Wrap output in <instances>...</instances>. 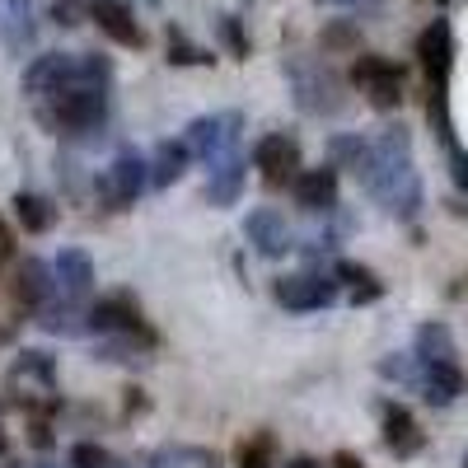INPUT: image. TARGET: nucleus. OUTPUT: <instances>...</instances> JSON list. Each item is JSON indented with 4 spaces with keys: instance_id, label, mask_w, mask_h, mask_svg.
<instances>
[{
    "instance_id": "nucleus-1",
    "label": "nucleus",
    "mask_w": 468,
    "mask_h": 468,
    "mask_svg": "<svg viewBox=\"0 0 468 468\" xmlns=\"http://www.w3.org/2000/svg\"><path fill=\"white\" fill-rule=\"evenodd\" d=\"M356 178L394 220H412L421 211V174L412 165L408 127H384L379 136H370Z\"/></svg>"
},
{
    "instance_id": "nucleus-2",
    "label": "nucleus",
    "mask_w": 468,
    "mask_h": 468,
    "mask_svg": "<svg viewBox=\"0 0 468 468\" xmlns=\"http://www.w3.org/2000/svg\"><path fill=\"white\" fill-rule=\"evenodd\" d=\"M33 117L37 127L61 136V141H75V136H90L103 127L108 117V85L99 80H70L43 99H33Z\"/></svg>"
},
{
    "instance_id": "nucleus-3",
    "label": "nucleus",
    "mask_w": 468,
    "mask_h": 468,
    "mask_svg": "<svg viewBox=\"0 0 468 468\" xmlns=\"http://www.w3.org/2000/svg\"><path fill=\"white\" fill-rule=\"evenodd\" d=\"M70 80H99L112 85V61L103 52H37L24 70V94L28 99H43Z\"/></svg>"
},
{
    "instance_id": "nucleus-4",
    "label": "nucleus",
    "mask_w": 468,
    "mask_h": 468,
    "mask_svg": "<svg viewBox=\"0 0 468 468\" xmlns=\"http://www.w3.org/2000/svg\"><path fill=\"white\" fill-rule=\"evenodd\" d=\"M239 132H244V112L239 108H225V112H207V117H192L183 127V145L192 160L216 165L225 154L239 150Z\"/></svg>"
},
{
    "instance_id": "nucleus-5",
    "label": "nucleus",
    "mask_w": 468,
    "mask_h": 468,
    "mask_svg": "<svg viewBox=\"0 0 468 468\" xmlns=\"http://www.w3.org/2000/svg\"><path fill=\"white\" fill-rule=\"evenodd\" d=\"M145 187H150V178H145V154H136V150H117L112 165H108V169L99 174V183H94L103 211H132V207L141 202Z\"/></svg>"
},
{
    "instance_id": "nucleus-6",
    "label": "nucleus",
    "mask_w": 468,
    "mask_h": 468,
    "mask_svg": "<svg viewBox=\"0 0 468 468\" xmlns=\"http://www.w3.org/2000/svg\"><path fill=\"white\" fill-rule=\"evenodd\" d=\"M271 295L286 314H319L337 300V277L319 267H304V271H286V277L271 282Z\"/></svg>"
},
{
    "instance_id": "nucleus-7",
    "label": "nucleus",
    "mask_w": 468,
    "mask_h": 468,
    "mask_svg": "<svg viewBox=\"0 0 468 468\" xmlns=\"http://www.w3.org/2000/svg\"><path fill=\"white\" fill-rule=\"evenodd\" d=\"M286 75H291V90H295V108L314 112V117H328L342 108V80L324 66V61H286Z\"/></svg>"
},
{
    "instance_id": "nucleus-8",
    "label": "nucleus",
    "mask_w": 468,
    "mask_h": 468,
    "mask_svg": "<svg viewBox=\"0 0 468 468\" xmlns=\"http://www.w3.org/2000/svg\"><path fill=\"white\" fill-rule=\"evenodd\" d=\"M351 85L370 99V108L394 112L403 103V66L384 61V57H356V66H351Z\"/></svg>"
},
{
    "instance_id": "nucleus-9",
    "label": "nucleus",
    "mask_w": 468,
    "mask_h": 468,
    "mask_svg": "<svg viewBox=\"0 0 468 468\" xmlns=\"http://www.w3.org/2000/svg\"><path fill=\"white\" fill-rule=\"evenodd\" d=\"M253 169L262 174L267 187H291V178L300 174V145L286 132H267L253 150Z\"/></svg>"
},
{
    "instance_id": "nucleus-10",
    "label": "nucleus",
    "mask_w": 468,
    "mask_h": 468,
    "mask_svg": "<svg viewBox=\"0 0 468 468\" xmlns=\"http://www.w3.org/2000/svg\"><path fill=\"white\" fill-rule=\"evenodd\" d=\"M28 394H19L28 408L43 399V403H57V361L48 356V351H19L15 366H10V388H24Z\"/></svg>"
},
{
    "instance_id": "nucleus-11",
    "label": "nucleus",
    "mask_w": 468,
    "mask_h": 468,
    "mask_svg": "<svg viewBox=\"0 0 468 468\" xmlns=\"http://www.w3.org/2000/svg\"><path fill=\"white\" fill-rule=\"evenodd\" d=\"M244 234H249V244L258 258H286L295 249V234H291V220L277 211V207H258L249 220H244Z\"/></svg>"
},
{
    "instance_id": "nucleus-12",
    "label": "nucleus",
    "mask_w": 468,
    "mask_h": 468,
    "mask_svg": "<svg viewBox=\"0 0 468 468\" xmlns=\"http://www.w3.org/2000/svg\"><path fill=\"white\" fill-rule=\"evenodd\" d=\"M417 394L431 408H450L454 399L468 394V375L459 370V361H417Z\"/></svg>"
},
{
    "instance_id": "nucleus-13",
    "label": "nucleus",
    "mask_w": 468,
    "mask_h": 468,
    "mask_svg": "<svg viewBox=\"0 0 468 468\" xmlns=\"http://www.w3.org/2000/svg\"><path fill=\"white\" fill-rule=\"evenodd\" d=\"M85 314H90V333H103V337L145 324V314H141V304H136L132 291H108V295H99Z\"/></svg>"
},
{
    "instance_id": "nucleus-14",
    "label": "nucleus",
    "mask_w": 468,
    "mask_h": 468,
    "mask_svg": "<svg viewBox=\"0 0 468 468\" xmlns=\"http://www.w3.org/2000/svg\"><path fill=\"white\" fill-rule=\"evenodd\" d=\"M90 19L112 37L117 48H132V52H141L150 37H145V28L136 24V15H132V5L127 0H90Z\"/></svg>"
},
{
    "instance_id": "nucleus-15",
    "label": "nucleus",
    "mask_w": 468,
    "mask_h": 468,
    "mask_svg": "<svg viewBox=\"0 0 468 468\" xmlns=\"http://www.w3.org/2000/svg\"><path fill=\"white\" fill-rule=\"evenodd\" d=\"M379 417H384V450L394 454V459H412V454L426 450L421 426H417V417H412L403 403L384 399V403H379Z\"/></svg>"
},
{
    "instance_id": "nucleus-16",
    "label": "nucleus",
    "mask_w": 468,
    "mask_h": 468,
    "mask_svg": "<svg viewBox=\"0 0 468 468\" xmlns=\"http://www.w3.org/2000/svg\"><path fill=\"white\" fill-rule=\"evenodd\" d=\"M244 183H249V165H244V154L234 150V154H225V160L207 165L202 202H207V207H234V202L244 197Z\"/></svg>"
},
{
    "instance_id": "nucleus-17",
    "label": "nucleus",
    "mask_w": 468,
    "mask_h": 468,
    "mask_svg": "<svg viewBox=\"0 0 468 468\" xmlns=\"http://www.w3.org/2000/svg\"><path fill=\"white\" fill-rule=\"evenodd\" d=\"M52 277H57V295L80 304L94 295V258L85 249H61V258L52 262Z\"/></svg>"
},
{
    "instance_id": "nucleus-18",
    "label": "nucleus",
    "mask_w": 468,
    "mask_h": 468,
    "mask_svg": "<svg viewBox=\"0 0 468 468\" xmlns=\"http://www.w3.org/2000/svg\"><path fill=\"white\" fill-rule=\"evenodd\" d=\"M154 346H160V337L141 324V328H127V333H108L94 356L108 361V366H145L154 356Z\"/></svg>"
},
{
    "instance_id": "nucleus-19",
    "label": "nucleus",
    "mask_w": 468,
    "mask_h": 468,
    "mask_svg": "<svg viewBox=\"0 0 468 468\" xmlns=\"http://www.w3.org/2000/svg\"><path fill=\"white\" fill-rule=\"evenodd\" d=\"M291 192H295V207L304 211H333L337 207V169L324 165V169H300L291 178Z\"/></svg>"
},
{
    "instance_id": "nucleus-20",
    "label": "nucleus",
    "mask_w": 468,
    "mask_h": 468,
    "mask_svg": "<svg viewBox=\"0 0 468 468\" xmlns=\"http://www.w3.org/2000/svg\"><path fill=\"white\" fill-rule=\"evenodd\" d=\"M15 300H19L24 309H43L48 300H57L52 262H43V258H24V262H19V277H15Z\"/></svg>"
},
{
    "instance_id": "nucleus-21",
    "label": "nucleus",
    "mask_w": 468,
    "mask_h": 468,
    "mask_svg": "<svg viewBox=\"0 0 468 468\" xmlns=\"http://www.w3.org/2000/svg\"><path fill=\"white\" fill-rule=\"evenodd\" d=\"M187 165H192V154H187L183 141H160V145H154V154L145 160V178H150L154 192H165V187H174L187 174Z\"/></svg>"
},
{
    "instance_id": "nucleus-22",
    "label": "nucleus",
    "mask_w": 468,
    "mask_h": 468,
    "mask_svg": "<svg viewBox=\"0 0 468 468\" xmlns=\"http://www.w3.org/2000/svg\"><path fill=\"white\" fill-rule=\"evenodd\" d=\"M37 33V10L33 0H5V19H0V48L5 52H28Z\"/></svg>"
},
{
    "instance_id": "nucleus-23",
    "label": "nucleus",
    "mask_w": 468,
    "mask_h": 468,
    "mask_svg": "<svg viewBox=\"0 0 468 468\" xmlns=\"http://www.w3.org/2000/svg\"><path fill=\"white\" fill-rule=\"evenodd\" d=\"M333 277H337V291L351 295V304H370V300L384 295V282L375 277L370 267L351 262V258H337V262H333Z\"/></svg>"
},
{
    "instance_id": "nucleus-24",
    "label": "nucleus",
    "mask_w": 468,
    "mask_h": 468,
    "mask_svg": "<svg viewBox=\"0 0 468 468\" xmlns=\"http://www.w3.org/2000/svg\"><path fill=\"white\" fill-rule=\"evenodd\" d=\"M37 314V324H43L48 333H57V337H80V333H90V314H80V304H70V300H48L43 309H33Z\"/></svg>"
},
{
    "instance_id": "nucleus-25",
    "label": "nucleus",
    "mask_w": 468,
    "mask_h": 468,
    "mask_svg": "<svg viewBox=\"0 0 468 468\" xmlns=\"http://www.w3.org/2000/svg\"><path fill=\"white\" fill-rule=\"evenodd\" d=\"M412 356L417 361H459V342H454V333L445 328V324H421L417 333H412Z\"/></svg>"
},
{
    "instance_id": "nucleus-26",
    "label": "nucleus",
    "mask_w": 468,
    "mask_h": 468,
    "mask_svg": "<svg viewBox=\"0 0 468 468\" xmlns=\"http://www.w3.org/2000/svg\"><path fill=\"white\" fill-rule=\"evenodd\" d=\"M15 216H19V225L28 234H48L57 225V207L48 197H37V192H19V197H15Z\"/></svg>"
},
{
    "instance_id": "nucleus-27",
    "label": "nucleus",
    "mask_w": 468,
    "mask_h": 468,
    "mask_svg": "<svg viewBox=\"0 0 468 468\" xmlns=\"http://www.w3.org/2000/svg\"><path fill=\"white\" fill-rule=\"evenodd\" d=\"M361 160H366V136H333V141H328V165H333V169L356 174Z\"/></svg>"
},
{
    "instance_id": "nucleus-28",
    "label": "nucleus",
    "mask_w": 468,
    "mask_h": 468,
    "mask_svg": "<svg viewBox=\"0 0 468 468\" xmlns=\"http://www.w3.org/2000/svg\"><path fill=\"white\" fill-rule=\"evenodd\" d=\"M169 61L174 66H216V57L207 48H197V43H187L178 28H169Z\"/></svg>"
},
{
    "instance_id": "nucleus-29",
    "label": "nucleus",
    "mask_w": 468,
    "mask_h": 468,
    "mask_svg": "<svg viewBox=\"0 0 468 468\" xmlns=\"http://www.w3.org/2000/svg\"><path fill=\"white\" fill-rule=\"evenodd\" d=\"M319 43H324V52H356L361 48V28L351 24V19H337V24L324 28Z\"/></svg>"
},
{
    "instance_id": "nucleus-30",
    "label": "nucleus",
    "mask_w": 468,
    "mask_h": 468,
    "mask_svg": "<svg viewBox=\"0 0 468 468\" xmlns=\"http://www.w3.org/2000/svg\"><path fill=\"white\" fill-rule=\"evenodd\" d=\"M271 454H277V441H271L267 431H258L253 441H244L239 459H234V468H271Z\"/></svg>"
},
{
    "instance_id": "nucleus-31",
    "label": "nucleus",
    "mask_w": 468,
    "mask_h": 468,
    "mask_svg": "<svg viewBox=\"0 0 468 468\" xmlns=\"http://www.w3.org/2000/svg\"><path fill=\"white\" fill-rule=\"evenodd\" d=\"M379 379H394V384L412 388L417 384V356H412V351H394V356H384L379 361Z\"/></svg>"
},
{
    "instance_id": "nucleus-32",
    "label": "nucleus",
    "mask_w": 468,
    "mask_h": 468,
    "mask_svg": "<svg viewBox=\"0 0 468 468\" xmlns=\"http://www.w3.org/2000/svg\"><path fill=\"white\" fill-rule=\"evenodd\" d=\"M70 468H117V459L94 441H75L70 445Z\"/></svg>"
},
{
    "instance_id": "nucleus-33",
    "label": "nucleus",
    "mask_w": 468,
    "mask_h": 468,
    "mask_svg": "<svg viewBox=\"0 0 468 468\" xmlns=\"http://www.w3.org/2000/svg\"><path fill=\"white\" fill-rule=\"evenodd\" d=\"M52 24L57 28H80L90 19V0H52Z\"/></svg>"
},
{
    "instance_id": "nucleus-34",
    "label": "nucleus",
    "mask_w": 468,
    "mask_h": 468,
    "mask_svg": "<svg viewBox=\"0 0 468 468\" xmlns=\"http://www.w3.org/2000/svg\"><path fill=\"white\" fill-rule=\"evenodd\" d=\"M220 43L234 52V57H249V37H244V28H239V19H234V15H220Z\"/></svg>"
},
{
    "instance_id": "nucleus-35",
    "label": "nucleus",
    "mask_w": 468,
    "mask_h": 468,
    "mask_svg": "<svg viewBox=\"0 0 468 468\" xmlns=\"http://www.w3.org/2000/svg\"><path fill=\"white\" fill-rule=\"evenodd\" d=\"M445 160H450V178H454V187L468 192V150L454 141V145H445Z\"/></svg>"
},
{
    "instance_id": "nucleus-36",
    "label": "nucleus",
    "mask_w": 468,
    "mask_h": 468,
    "mask_svg": "<svg viewBox=\"0 0 468 468\" xmlns=\"http://www.w3.org/2000/svg\"><path fill=\"white\" fill-rule=\"evenodd\" d=\"M28 445H33V450H52V445H57L52 426H48V421H33V426H28Z\"/></svg>"
},
{
    "instance_id": "nucleus-37",
    "label": "nucleus",
    "mask_w": 468,
    "mask_h": 468,
    "mask_svg": "<svg viewBox=\"0 0 468 468\" xmlns=\"http://www.w3.org/2000/svg\"><path fill=\"white\" fill-rule=\"evenodd\" d=\"M15 258V229L5 225V216H0V267H5Z\"/></svg>"
},
{
    "instance_id": "nucleus-38",
    "label": "nucleus",
    "mask_w": 468,
    "mask_h": 468,
    "mask_svg": "<svg viewBox=\"0 0 468 468\" xmlns=\"http://www.w3.org/2000/svg\"><path fill=\"white\" fill-rule=\"evenodd\" d=\"M324 10H366V5H375V0H319Z\"/></svg>"
},
{
    "instance_id": "nucleus-39",
    "label": "nucleus",
    "mask_w": 468,
    "mask_h": 468,
    "mask_svg": "<svg viewBox=\"0 0 468 468\" xmlns=\"http://www.w3.org/2000/svg\"><path fill=\"white\" fill-rule=\"evenodd\" d=\"M333 468H366V459L351 454V450H337V454H333Z\"/></svg>"
},
{
    "instance_id": "nucleus-40",
    "label": "nucleus",
    "mask_w": 468,
    "mask_h": 468,
    "mask_svg": "<svg viewBox=\"0 0 468 468\" xmlns=\"http://www.w3.org/2000/svg\"><path fill=\"white\" fill-rule=\"evenodd\" d=\"M286 468H324V463H319V459H309V454H295Z\"/></svg>"
},
{
    "instance_id": "nucleus-41",
    "label": "nucleus",
    "mask_w": 468,
    "mask_h": 468,
    "mask_svg": "<svg viewBox=\"0 0 468 468\" xmlns=\"http://www.w3.org/2000/svg\"><path fill=\"white\" fill-rule=\"evenodd\" d=\"M10 454V436H5V426H0V459Z\"/></svg>"
},
{
    "instance_id": "nucleus-42",
    "label": "nucleus",
    "mask_w": 468,
    "mask_h": 468,
    "mask_svg": "<svg viewBox=\"0 0 468 468\" xmlns=\"http://www.w3.org/2000/svg\"><path fill=\"white\" fill-rule=\"evenodd\" d=\"M463 468H468V450H463Z\"/></svg>"
},
{
    "instance_id": "nucleus-43",
    "label": "nucleus",
    "mask_w": 468,
    "mask_h": 468,
    "mask_svg": "<svg viewBox=\"0 0 468 468\" xmlns=\"http://www.w3.org/2000/svg\"><path fill=\"white\" fill-rule=\"evenodd\" d=\"M37 468H52V463H37Z\"/></svg>"
},
{
    "instance_id": "nucleus-44",
    "label": "nucleus",
    "mask_w": 468,
    "mask_h": 468,
    "mask_svg": "<svg viewBox=\"0 0 468 468\" xmlns=\"http://www.w3.org/2000/svg\"><path fill=\"white\" fill-rule=\"evenodd\" d=\"M5 468H19V463H5Z\"/></svg>"
}]
</instances>
